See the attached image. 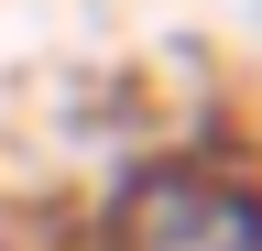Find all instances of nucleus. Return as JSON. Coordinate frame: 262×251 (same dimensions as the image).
<instances>
[{
  "instance_id": "nucleus-1",
  "label": "nucleus",
  "mask_w": 262,
  "mask_h": 251,
  "mask_svg": "<svg viewBox=\"0 0 262 251\" xmlns=\"http://www.w3.org/2000/svg\"><path fill=\"white\" fill-rule=\"evenodd\" d=\"M98 251H262V175L164 153L120 186Z\"/></svg>"
}]
</instances>
